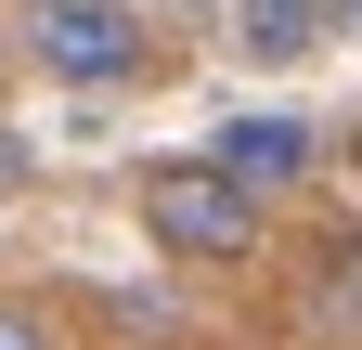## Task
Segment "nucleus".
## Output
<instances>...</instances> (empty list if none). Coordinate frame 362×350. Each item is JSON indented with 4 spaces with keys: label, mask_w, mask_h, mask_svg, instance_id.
<instances>
[{
    "label": "nucleus",
    "mask_w": 362,
    "mask_h": 350,
    "mask_svg": "<svg viewBox=\"0 0 362 350\" xmlns=\"http://www.w3.org/2000/svg\"><path fill=\"white\" fill-rule=\"evenodd\" d=\"M324 324H337V337H362V234L324 259Z\"/></svg>",
    "instance_id": "obj_5"
},
{
    "label": "nucleus",
    "mask_w": 362,
    "mask_h": 350,
    "mask_svg": "<svg viewBox=\"0 0 362 350\" xmlns=\"http://www.w3.org/2000/svg\"><path fill=\"white\" fill-rule=\"evenodd\" d=\"M324 13H337V39H362V0H324Z\"/></svg>",
    "instance_id": "obj_8"
},
{
    "label": "nucleus",
    "mask_w": 362,
    "mask_h": 350,
    "mask_svg": "<svg viewBox=\"0 0 362 350\" xmlns=\"http://www.w3.org/2000/svg\"><path fill=\"white\" fill-rule=\"evenodd\" d=\"M143 234L168 259H246L259 247V208L220 182L207 156H168V169H143Z\"/></svg>",
    "instance_id": "obj_2"
},
{
    "label": "nucleus",
    "mask_w": 362,
    "mask_h": 350,
    "mask_svg": "<svg viewBox=\"0 0 362 350\" xmlns=\"http://www.w3.org/2000/svg\"><path fill=\"white\" fill-rule=\"evenodd\" d=\"M220 26H233V52H246V65H310V52L337 39L324 0H220Z\"/></svg>",
    "instance_id": "obj_4"
},
{
    "label": "nucleus",
    "mask_w": 362,
    "mask_h": 350,
    "mask_svg": "<svg viewBox=\"0 0 362 350\" xmlns=\"http://www.w3.org/2000/svg\"><path fill=\"white\" fill-rule=\"evenodd\" d=\"M26 52H39V78H65V91H129V78H156V26L129 13V0H39Z\"/></svg>",
    "instance_id": "obj_1"
},
{
    "label": "nucleus",
    "mask_w": 362,
    "mask_h": 350,
    "mask_svg": "<svg viewBox=\"0 0 362 350\" xmlns=\"http://www.w3.org/2000/svg\"><path fill=\"white\" fill-rule=\"evenodd\" d=\"M207 169H220L246 208H272V195H298L310 169H324V130H310V117H220V130H207Z\"/></svg>",
    "instance_id": "obj_3"
},
{
    "label": "nucleus",
    "mask_w": 362,
    "mask_h": 350,
    "mask_svg": "<svg viewBox=\"0 0 362 350\" xmlns=\"http://www.w3.org/2000/svg\"><path fill=\"white\" fill-rule=\"evenodd\" d=\"M168 13H207V0H168Z\"/></svg>",
    "instance_id": "obj_9"
},
{
    "label": "nucleus",
    "mask_w": 362,
    "mask_h": 350,
    "mask_svg": "<svg viewBox=\"0 0 362 350\" xmlns=\"http://www.w3.org/2000/svg\"><path fill=\"white\" fill-rule=\"evenodd\" d=\"M0 350H65V324L39 312V298H0Z\"/></svg>",
    "instance_id": "obj_6"
},
{
    "label": "nucleus",
    "mask_w": 362,
    "mask_h": 350,
    "mask_svg": "<svg viewBox=\"0 0 362 350\" xmlns=\"http://www.w3.org/2000/svg\"><path fill=\"white\" fill-rule=\"evenodd\" d=\"M13 182H26V143H13V130H0V195H13Z\"/></svg>",
    "instance_id": "obj_7"
}]
</instances>
